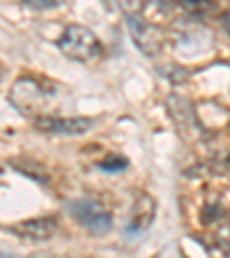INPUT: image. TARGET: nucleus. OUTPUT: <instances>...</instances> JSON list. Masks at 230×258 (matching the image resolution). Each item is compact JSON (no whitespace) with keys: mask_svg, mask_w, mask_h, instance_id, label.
<instances>
[{"mask_svg":"<svg viewBox=\"0 0 230 258\" xmlns=\"http://www.w3.org/2000/svg\"><path fill=\"white\" fill-rule=\"evenodd\" d=\"M10 102L23 113L37 111V108H42L44 102H46V88H44L37 79L23 76V79H19L14 86H12Z\"/></svg>","mask_w":230,"mask_h":258,"instance_id":"nucleus-4","label":"nucleus"},{"mask_svg":"<svg viewBox=\"0 0 230 258\" xmlns=\"http://www.w3.org/2000/svg\"><path fill=\"white\" fill-rule=\"evenodd\" d=\"M118 5H120V10H122L124 14H138L143 0H118Z\"/></svg>","mask_w":230,"mask_h":258,"instance_id":"nucleus-10","label":"nucleus"},{"mask_svg":"<svg viewBox=\"0 0 230 258\" xmlns=\"http://www.w3.org/2000/svg\"><path fill=\"white\" fill-rule=\"evenodd\" d=\"M223 26L230 30V12H228V14H223Z\"/></svg>","mask_w":230,"mask_h":258,"instance_id":"nucleus-12","label":"nucleus"},{"mask_svg":"<svg viewBox=\"0 0 230 258\" xmlns=\"http://www.w3.org/2000/svg\"><path fill=\"white\" fill-rule=\"evenodd\" d=\"M155 217H157V201L152 199L150 194H138L134 210H131V224H129V228L131 231H145V228H150Z\"/></svg>","mask_w":230,"mask_h":258,"instance_id":"nucleus-7","label":"nucleus"},{"mask_svg":"<svg viewBox=\"0 0 230 258\" xmlns=\"http://www.w3.org/2000/svg\"><path fill=\"white\" fill-rule=\"evenodd\" d=\"M180 3L193 16H205L214 10V0H180Z\"/></svg>","mask_w":230,"mask_h":258,"instance_id":"nucleus-8","label":"nucleus"},{"mask_svg":"<svg viewBox=\"0 0 230 258\" xmlns=\"http://www.w3.org/2000/svg\"><path fill=\"white\" fill-rule=\"evenodd\" d=\"M99 122L90 115H74V118H55V115H44L35 120V127L44 134H58V136H79L88 134L95 124Z\"/></svg>","mask_w":230,"mask_h":258,"instance_id":"nucleus-3","label":"nucleus"},{"mask_svg":"<svg viewBox=\"0 0 230 258\" xmlns=\"http://www.w3.org/2000/svg\"><path fill=\"white\" fill-rule=\"evenodd\" d=\"M32 7H37V10H53V7L62 5L64 0H28Z\"/></svg>","mask_w":230,"mask_h":258,"instance_id":"nucleus-11","label":"nucleus"},{"mask_svg":"<svg viewBox=\"0 0 230 258\" xmlns=\"http://www.w3.org/2000/svg\"><path fill=\"white\" fill-rule=\"evenodd\" d=\"M127 28L134 44L138 46V51L143 55L152 58V55H157L161 51V35L157 32V28H152L138 14H127Z\"/></svg>","mask_w":230,"mask_h":258,"instance_id":"nucleus-6","label":"nucleus"},{"mask_svg":"<svg viewBox=\"0 0 230 258\" xmlns=\"http://www.w3.org/2000/svg\"><path fill=\"white\" fill-rule=\"evenodd\" d=\"M99 168L102 171H124L127 168V159L124 157H111V159L99 161Z\"/></svg>","mask_w":230,"mask_h":258,"instance_id":"nucleus-9","label":"nucleus"},{"mask_svg":"<svg viewBox=\"0 0 230 258\" xmlns=\"http://www.w3.org/2000/svg\"><path fill=\"white\" fill-rule=\"evenodd\" d=\"M5 231L28 242H48L58 235L60 224L55 217H37V219H26L19 221V224H12Z\"/></svg>","mask_w":230,"mask_h":258,"instance_id":"nucleus-5","label":"nucleus"},{"mask_svg":"<svg viewBox=\"0 0 230 258\" xmlns=\"http://www.w3.org/2000/svg\"><path fill=\"white\" fill-rule=\"evenodd\" d=\"M58 46L67 58L76 60V62H95L104 53V46L99 42V37L90 28L81 26V23H71V26L64 28Z\"/></svg>","mask_w":230,"mask_h":258,"instance_id":"nucleus-1","label":"nucleus"},{"mask_svg":"<svg viewBox=\"0 0 230 258\" xmlns=\"http://www.w3.org/2000/svg\"><path fill=\"white\" fill-rule=\"evenodd\" d=\"M71 219L76 224H81L86 231H90L92 235H106L113 228V217L108 210H104V205H99L97 201L90 199H76L67 205Z\"/></svg>","mask_w":230,"mask_h":258,"instance_id":"nucleus-2","label":"nucleus"}]
</instances>
